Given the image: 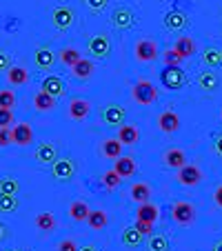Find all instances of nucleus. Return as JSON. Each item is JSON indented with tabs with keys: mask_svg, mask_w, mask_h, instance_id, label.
I'll use <instances>...</instances> for the list:
<instances>
[{
	"mask_svg": "<svg viewBox=\"0 0 222 251\" xmlns=\"http://www.w3.org/2000/svg\"><path fill=\"white\" fill-rule=\"evenodd\" d=\"M51 176L58 182H69L76 176V162H74V158H69V156L56 158L51 162Z\"/></svg>",
	"mask_w": 222,
	"mask_h": 251,
	"instance_id": "f03ea898",
	"label": "nucleus"
},
{
	"mask_svg": "<svg viewBox=\"0 0 222 251\" xmlns=\"http://www.w3.org/2000/svg\"><path fill=\"white\" fill-rule=\"evenodd\" d=\"M94 60H87V58H80V60L76 62V65L71 67V71H74V78H78V80H89L91 76H94Z\"/></svg>",
	"mask_w": 222,
	"mask_h": 251,
	"instance_id": "b1692460",
	"label": "nucleus"
},
{
	"mask_svg": "<svg viewBox=\"0 0 222 251\" xmlns=\"http://www.w3.org/2000/svg\"><path fill=\"white\" fill-rule=\"evenodd\" d=\"M131 98L138 104H153L158 100V89L149 80H138L131 89Z\"/></svg>",
	"mask_w": 222,
	"mask_h": 251,
	"instance_id": "f257e3e1",
	"label": "nucleus"
},
{
	"mask_svg": "<svg viewBox=\"0 0 222 251\" xmlns=\"http://www.w3.org/2000/svg\"><path fill=\"white\" fill-rule=\"evenodd\" d=\"M85 2L91 14H100V11H104V7L109 5V0H85Z\"/></svg>",
	"mask_w": 222,
	"mask_h": 251,
	"instance_id": "79ce46f5",
	"label": "nucleus"
},
{
	"mask_svg": "<svg viewBox=\"0 0 222 251\" xmlns=\"http://www.w3.org/2000/svg\"><path fill=\"white\" fill-rule=\"evenodd\" d=\"M20 191V182L11 176H5V178H0V194H9V196H18Z\"/></svg>",
	"mask_w": 222,
	"mask_h": 251,
	"instance_id": "e433bc0d",
	"label": "nucleus"
},
{
	"mask_svg": "<svg viewBox=\"0 0 222 251\" xmlns=\"http://www.w3.org/2000/svg\"><path fill=\"white\" fill-rule=\"evenodd\" d=\"M133 227H136L142 236H151V233H153V223H142V220H136V225H133Z\"/></svg>",
	"mask_w": 222,
	"mask_h": 251,
	"instance_id": "37998d69",
	"label": "nucleus"
},
{
	"mask_svg": "<svg viewBox=\"0 0 222 251\" xmlns=\"http://www.w3.org/2000/svg\"><path fill=\"white\" fill-rule=\"evenodd\" d=\"M11 145V129H0V147Z\"/></svg>",
	"mask_w": 222,
	"mask_h": 251,
	"instance_id": "49530a36",
	"label": "nucleus"
},
{
	"mask_svg": "<svg viewBox=\"0 0 222 251\" xmlns=\"http://www.w3.org/2000/svg\"><path fill=\"white\" fill-rule=\"evenodd\" d=\"M158 56H160V51H158L156 40H149V38L138 40V45H136V60H140V62H153Z\"/></svg>",
	"mask_w": 222,
	"mask_h": 251,
	"instance_id": "9d476101",
	"label": "nucleus"
},
{
	"mask_svg": "<svg viewBox=\"0 0 222 251\" xmlns=\"http://www.w3.org/2000/svg\"><path fill=\"white\" fill-rule=\"evenodd\" d=\"M158 127L162 133H175L180 129V116L175 111H162L158 116Z\"/></svg>",
	"mask_w": 222,
	"mask_h": 251,
	"instance_id": "a211bd4d",
	"label": "nucleus"
},
{
	"mask_svg": "<svg viewBox=\"0 0 222 251\" xmlns=\"http://www.w3.org/2000/svg\"><path fill=\"white\" fill-rule=\"evenodd\" d=\"M18 207H20L18 196L0 194V213H14V211H18Z\"/></svg>",
	"mask_w": 222,
	"mask_h": 251,
	"instance_id": "f704fd0d",
	"label": "nucleus"
},
{
	"mask_svg": "<svg viewBox=\"0 0 222 251\" xmlns=\"http://www.w3.org/2000/svg\"><path fill=\"white\" fill-rule=\"evenodd\" d=\"M87 51L91 53L98 60H104V58L111 53V40H109L107 33H96L87 40Z\"/></svg>",
	"mask_w": 222,
	"mask_h": 251,
	"instance_id": "423d86ee",
	"label": "nucleus"
},
{
	"mask_svg": "<svg viewBox=\"0 0 222 251\" xmlns=\"http://www.w3.org/2000/svg\"><path fill=\"white\" fill-rule=\"evenodd\" d=\"M7 233H9V231H7V227H5L2 223H0V242H2V240L7 238Z\"/></svg>",
	"mask_w": 222,
	"mask_h": 251,
	"instance_id": "8fccbe9b",
	"label": "nucleus"
},
{
	"mask_svg": "<svg viewBox=\"0 0 222 251\" xmlns=\"http://www.w3.org/2000/svg\"><path fill=\"white\" fill-rule=\"evenodd\" d=\"M58 58H60L62 65L74 67L82 56H80V51H78L76 47H65V49H60V51H58Z\"/></svg>",
	"mask_w": 222,
	"mask_h": 251,
	"instance_id": "72a5a7b5",
	"label": "nucleus"
},
{
	"mask_svg": "<svg viewBox=\"0 0 222 251\" xmlns=\"http://www.w3.org/2000/svg\"><path fill=\"white\" fill-rule=\"evenodd\" d=\"M11 125H16L14 109H2L0 107V129H11Z\"/></svg>",
	"mask_w": 222,
	"mask_h": 251,
	"instance_id": "ea45409f",
	"label": "nucleus"
},
{
	"mask_svg": "<svg viewBox=\"0 0 222 251\" xmlns=\"http://www.w3.org/2000/svg\"><path fill=\"white\" fill-rule=\"evenodd\" d=\"M211 251H222V238H220V240H218V242H213Z\"/></svg>",
	"mask_w": 222,
	"mask_h": 251,
	"instance_id": "3c124183",
	"label": "nucleus"
},
{
	"mask_svg": "<svg viewBox=\"0 0 222 251\" xmlns=\"http://www.w3.org/2000/svg\"><path fill=\"white\" fill-rule=\"evenodd\" d=\"M102 185H104V189H109V191H116L120 187V182H123V178H120L118 174H116L114 169H109V171H104L102 174Z\"/></svg>",
	"mask_w": 222,
	"mask_h": 251,
	"instance_id": "4c0bfd02",
	"label": "nucleus"
},
{
	"mask_svg": "<svg viewBox=\"0 0 222 251\" xmlns=\"http://www.w3.org/2000/svg\"><path fill=\"white\" fill-rule=\"evenodd\" d=\"M160 82L169 91H180L187 82V74L182 71V67H165L160 71Z\"/></svg>",
	"mask_w": 222,
	"mask_h": 251,
	"instance_id": "7ed1b4c3",
	"label": "nucleus"
},
{
	"mask_svg": "<svg viewBox=\"0 0 222 251\" xmlns=\"http://www.w3.org/2000/svg\"><path fill=\"white\" fill-rule=\"evenodd\" d=\"M142 238H145V236H142V233L131 225V227H124L123 229V236H120V240H123L124 247L133 249V247H140L142 245Z\"/></svg>",
	"mask_w": 222,
	"mask_h": 251,
	"instance_id": "7c9ffc66",
	"label": "nucleus"
},
{
	"mask_svg": "<svg viewBox=\"0 0 222 251\" xmlns=\"http://www.w3.org/2000/svg\"><path fill=\"white\" fill-rule=\"evenodd\" d=\"M33 158L40 162V165H51L53 160L58 158V149L53 142H40L38 147H36V153Z\"/></svg>",
	"mask_w": 222,
	"mask_h": 251,
	"instance_id": "dca6fc26",
	"label": "nucleus"
},
{
	"mask_svg": "<svg viewBox=\"0 0 222 251\" xmlns=\"http://www.w3.org/2000/svg\"><path fill=\"white\" fill-rule=\"evenodd\" d=\"M165 165L171 167V169H180V167L187 165V153L182 149L173 147V149H167L165 151Z\"/></svg>",
	"mask_w": 222,
	"mask_h": 251,
	"instance_id": "a878e982",
	"label": "nucleus"
},
{
	"mask_svg": "<svg viewBox=\"0 0 222 251\" xmlns=\"http://www.w3.org/2000/svg\"><path fill=\"white\" fill-rule=\"evenodd\" d=\"M202 62L207 67H213V69H216V67H220L222 65V58H220V49H216V47H207L202 51Z\"/></svg>",
	"mask_w": 222,
	"mask_h": 251,
	"instance_id": "c9c22d12",
	"label": "nucleus"
},
{
	"mask_svg": "<svg viewBox=\"0 0 222 251\" xmlns=\"http://www.w3.org/2000/svg\"><path fill=\"white\" fill-rule=\"evenodd\" d=\"M51 23L58 31H67V29H71L74 23H76V14H74L71 7H56L51 14Z\"/></svg>",
	"mask_w": 222,
	"mask_h": 251,
	"instance_id": "6e6552de",
	"label": "nucleus"
},
{
	"mask_svg": "<svg viewBox=\"0 0 222 251\" xmlns=\"http://www.w3.org/2000/svg\"><path fill=\"white\" fill-rule=\"evenodd\" d=\"M89 204L85 202V200H74V202L69 204V218L76 220V223H85L87 216H89Z\"/></svg>",
	"mask_w": 222,
	"mask_h": 251,
	"instance_id": "c85d7f7f",
	"label": "nucleus"
},
{
	"mask_svg": "<svg viewBox=\"0 0 222 251\" xmlns=\"http://www.w3.org/2000/svg\"><path fill=\"white\" fill-rule=\"evenodd\" d=\"M213 151L222 158V133H218V136L213 138Z\"/></svg>",
	"mask_w": 222,
	"mask_h": 251,
	"instance_id": "de8ad7c7",
	"label": "nucleus"
},
{
	"mask_svg": "<svg viewBox=\"0 0 222 251\" xmlns=\"http://www.w3.org/2000/svg\"><path fill=\"white\" fill-rule=\"evenodd\" d=\"M151 187L147 185V182H133L131 185V189H129V196H131V200L133 202H138V204H142V202H149L151 200Z\"/></svg>",
	"mask_w": 222,
	"mask_h": 251,
	"instance_id": "5701e85b",
	"label": "nucleus"
},
{
	"mask_svg": "<svg viewBox=\"0 0 222 251\" xmlns=\"http://www.w3.org/2000/svg\"><path fill=\"white\" fill-rule=\"evenodd\" d=\"M0 107H2V109H14L16 107L14 89H0Z\"/></svg>",
	"mask_w": 222,
	"mask_h": 251,
	"instance_id": "58836bf2",
	"label": "nucleus"
},
{
	"mask_svg": "<svg viewBox=\"0 0 222 251\" xmlns=\"http://www.w3.org/2000/svg\"><path fill=\"white\" fill-rule=\"evenodd\" d=\"M85 223L89 225L94 231H102V229L109 225V216H107V211H102V209H94V211H89Z\"/></svg>",
	"mask_w": 222,
	"mask_h": 251,
	"instance_id": "bb28decb",
	"label": "nucleus"
},
{
	"mask_svg": "<svg viewBox=\"0 0 222 251\" xmlns=\"http://www.w3.org/2000/svg\"><path fill=\"white\" fill-rule=\"evenodd\" d=\"M33 142V129L29 123H18L11 127V145L18 147H29Z\"/></svg>",
	"mask_w": 222,
	"mask_h": 251,
	"instance_id": "1a4fd4ad",
	"label": "nucleus"
},
{
	"mask_svg": "<svg viewBox=\"0 0 222 251\" xmlns=\"http://www.w3.org/2000/svg\"><path fill=\"white\" fill-rule=\"evenodd\" d=\"M33 107L38 111H53L56 109V98L45 94V91H38V94L33 96Z\"/></svg>",
	"mask_w": 222,
	"mask_h": 251,
	"instance_id": "2f4dec72",
	"label": "nucleus"
},
{
	"mask_svg": "<svg viewBox=\"0 0 222 251\" xmlns=\"http://www.w3.org/2000/svg\"><path fill=\"white\" fill-rule=\"evenodd\" d=\"M40 91H45V94H49V96H53V98H62V96L67 94V85H65V80H62L60 76H47L43 80V89Z\"/></svg>",
	"mask_w": 222,
	"mask_h": 251,
	"instance_id": "2eb2a0df",
	"label": "nucleus"
},
{
	"mask_svg": "<svg viewBox=\"0 0 222 251\" xmlns=\"http://www.w3.org/2000/svg\"><path fill=\"white\" fill-rule=\"evenodd\" d=\"M173 51L178 53L182 60H187V58H191L196 53V40L191 38V36H180L173 45Z\"/></svg>",
	"mask_w": 222,
	"mask_h": 251,
	"instance_id": "412c9836",
	"label": "nucleus"
},
{
	"mask_svg": "<svg viewBox=\"0 0 222 251\" xmlns=\"http://www.w3.org/2000/svg\"><path fill=\"white\" fill-rule=\"evenodd\" d=\"M91 114V102L85 98H74L69 102V118L76 120V123H82V120H87Z\"/></svg>",
	"mask_w": 222,
	"mask_h": 251,
	"instance_id": "ddd939ff",
	"label": "nucleus"
},
{
	"mask_svg": "<svg viewBox=\"0 0 222 251\" xmlns=\"http://www.w3.org/2000/svg\"><path fill=\"white\" fill-rule=\"evenodd\" d=\"M162 23H165V27L169 31H184V29L189 27V16L184 14V11L173 9V11H167Z\"/></svg>",
	"mask_w": 222,
	"mask_h": 251,
	"instance_id": "f8f14e48",
	"label": "nucleus"
},
{
	"mask_svg": "<svg viewBox=\"0 0 222 251\" xmlns=\"http://www.w3.org/2000/svg\"><path fill=\"white\" fill-rule=\"evenodd\" d=\"M116 165H114V171L120 176V178H131V176H136V171H138V165H136V160H133L131 156H120V158H116Z\"/></svg>",
	"mask_w": 222,
	"mask_h": 251,
	"instance_id": "f3484780",
	"label": "nucleus"
},
{
	"mask_svg": "<svg viewBox=\"0 0 222 251\" xmlns=\"http://www.w3.org/2000/svg\"><path fill=\"white\" fill-rule=\"evenodd\" d=\"M53 60H56V53H53L49 47H38L36 49V53H33V62H36V67L43 69V71L51 69Z\"/></svg>",
	"mask_w": 222,
	"mask_h": 251,
	"instance_id": "4be33fe9",
	"label": "nucleus"
},
{
	"mask_svg": "<svg viewBox=\"0 0 222 251\" xmlns=\"http://www.w3.org/2000/svg\"><path fill=\"white\" fill-rule=\"evenodd\" d=\"M33 225H36V229H38V231L51 233L53 229H56V216H53L51 211H43V213H38V216H36Z\"/></svg>",
	"mask_w": 222,
	"mask_h": 251,
	"instance_id": "c756f323",
	"label": "nucleus"
},
{
	"mask_svg": "<svg viewBox=\"0 0 222 251\" xmlns=\"http://www.w3.org/2000/svg\"><path fill=\"white\" fill-rule=\"evenodd\" d=\"M80 247L76 245V240H71V238H67V240H62L60 245H58V251H78Z\"/></svg>",
	"mask_w": 222,
	"mask_h": 251,
	"instance_id": "c03bdc74",
	"label": "nucleus"
},
{
	"mask_svg": "<svg viewBox=\"0 0 222 251\" xmlns=\"http://www.w3.org/2000/svg\"><path fill=\"white\" fill-rule=\"evenodd\" d=\"M147 251H169V240L165 233H151L147 242Z\"/></svg>",
	"mask_w": 222,
	"mask_h": 251,
	"instance_id": "473e14b6",
	"label": "nucleus"
},
{
	"mask_svg": "<svg viewBox=\"0 0 222 251\" xmlns=\"http://www.w3.org/2000/svg\"><path fill=\"white\" fill-rule=\"evenodd\" d=\"M124 118H127V111H124V107L118 102L104 104L102 111H100V120H102V125H107V127H120V125H124Z\"/></svg>",
	"mask_w": 222,
	"mask_h": 251,
	"instance_id": "20e7f679",
	"label": "nucleus"
},
{
	"mask_svg": "<svg viewBox=\"0 0 222 251\" xmlns=\"http://www.w3.org/2000/svg\"><path fill=\"white\" fill-rule=\"evenodd\" d=\"M9 67H11V58H9V53L0 49V71H7Z\"/></svg>",
	"mask_w": 222,
	"mask_h": 251,
	"instance_id": "a18cd8bd",
	"label": "nucleus"
},
{
	"mask_svg": "<svg viewBox=\"0 0 222 251\" xmlns=\"http://www.w3.org/2000/svg\"><path fill=\"white\" fill-rule=\"evenodd\" d=\"M220 58H222V49H220Z\"/></svg>",
	"mask_w": 222,
	"mask_h": 251,
	"instance_id": "864d4df0",
	"label": "nucleus"
},
{
	"mask_svg": "<svg viewBox=\"0 0 222 251\" xmlns=\"http://www.w3.org/2000/svg\"><path fill=\"white\" fill-rule=\"evenodd\" d=\"M123 142L118 140V138H107V140H102V145H100V153H102L104 158H109V160H116V158L123 156Z\"/></svg>",
	"mask_w": 222,
	"mask_h": 251,
	"instance_id": "aec40b11",
	"label": "nucleus"
},
{
	"mask_svg": "<svg viewBox=\"0 0 222 251\" xmlns=\"http://www.w3.org/2000/svg\"><path fill=\"white\" fill-rule=\"evenodd\" d=\"M133 23H136V18H133V11L129 9V7H116L114 14H111V25H114L116 29H120V31L131 29Z\"/></svg>",
	"mask_w": 222,
	"mask_h": 251,
	"instance_id": "9b49d317",
	"label": "nucleus"
},
{
	"mask_svg": "<svg viewBox=\"0 0 222 251\" xmlns=\"http://www.w3.org/2000/svg\"><path fill=\"white\" fill-rule=\"evenodd\" d=\"M7 80H9V85H14V87H23L29 82V71L25 69V67L11 65L9 69H7Z\"/></svg>",
	"mask_w": 222,
	"mask_h": 251,
	"instance_id": "393cba45",
	"label": "nucleus"
},
{
	"mask_svg": "<svg viewBox=\"0 0 222 251\" xmlns=\"http://www.w3.org/2000/svg\"><path fill=\"white\" fill-rule=\"evenodd\" d=\"M220 118H222V111H220Z\"/></svg>",
	"mask_w": 222,
	"mask_h": 251,
	"instance_id": "5fc2aeb1",
	"label": "nucleus"
},
{
	"mask_svg": "<svg viewBox=\"0 0 222 251\" xmlns=\"http://www.w3.org/2000/svg\"><path fill=\"white\" fill-rule=\"evenodd\" d=\"M213 202H216L218 207L222 209V185H218L216 191H213Z\"/></svg>",
	"mask_w": 222,
	"mask_h": 251,
	"instance_id": "09e8293b",
	"label": "nucleus"
},
{
	"mask_svg": "<svg viewBox=\"0 0 222 251\" xmlns=\"http://www.w3.org/2000/svg\"><path fill=\"white\" fill-rule=\"evenodd\" d=\"M171 218H173V223L182 225V227H189L196 220V207L191 202H187V200H178L171 207Z\"/></svg>",
	"mask_w": 222,
	"mask_h": 251,
	"instance_id": "39448f33",
	"label": "nucleus"
},
{
	"mask_svg": "<svg viewBox=\"0 0 222 251\" xmlns=\"http://www.w3.org/2000/svg\"><path fill=\"white\" fill-rule=\"evenodd\" d=\"M162 60H165V67H182V58L173 51V49H167L162 53Z\"/></svg>",
	"mask_w": 222,
	"mask_h": 251,
	"instance_id": "a19ab883",
	"label": "nucleus"
},
{
	"mask_svg": "<svg viewBox=\"0 0 222 251\" xmlns=\"http://www.w3.org/2000/svg\"><path fill=\"white\" fill-rule=\"evenodd\" d=\"M118 140L123 142V145L133 147V145L140 142V129H138L136 125H120L118 127Z\"/></svg>",
	"mask_w": 222,
	"mask_h": 251,
	"instance_id": "6ab92c4d",
	"label": "nucleus"
},
{
	"mask_svg": "<svg viewBox=\"0 0 222 251\" xmlns=\"http://www.w3.org/2000/svg\"><path fill=\"white\" fill-rule=\"evenodd\" d=\"M175 178H178V182L182 187H196V185H200V180H202L204 176H202V169H200L198 165H189V162H187L184 167L178 169V176H175Z\"/></svg>",
	"mask_w": 222,
	"mask_h": 251,
	"instance_id": "0eeeda50",
	"label": "nucleus"
},
{
	"mask_svg": "<svg viewBox=\"0 0 222 251\" xmlns=\"http://www.w3.org/2000/svg\"><path fill=\"white\" fill-rule=\"evenodd\" d=\"M158 218H160V207L158 204H153L151 200L149 202H142L138 204L136 209V220H142V223H158Z\"/></svg>",
	"mask_w": 222,
	"mask_h": 251,
	"instance_id": "4468645a",
	"label": "nucleus"
},
{
	"mask_svg": "<svg viewBox=\"0 0 222 251\" xmlns=\"http://www.w3.org/2000/svg\"><path fill=\"white\" fill-rule=\"evenodd\" d=\"M78 251H98V249H96V245H85V247H80Z\"/></svg>",
	"mask_w": 222,
	"mask_h": 251,
	"instance_id": "603ef678",
	"label": "nucleus"
},
{
	"mask_svg": "<svg viewBox=\"0 0 222 251\" xmlns=\"http://www.w3.org/2000/svg\"><path fill=\"white\" fill-rule=\"evenodd\" d=\"M198 87L202 91H209V94H211V91H216L218 87H220V76H218L216 71H202L198 76Z\"/></svg>",
	"mask_w": 222,
	"mask_h": 251,
	"instance_id": "cd10ccee",
	"label": "nucleus"
}]
</instances>
